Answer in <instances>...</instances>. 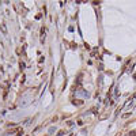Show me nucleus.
Returning <instances> with one entry per match:
<instances>
[{"instance_id": "nucleus-1", "label": "nucleus", "mask_w": 136, "mask_h": 136, "mask_svg": "<svg viewBox=\"0 0 136 136\" xmlns=\"http://www.w3.org/2000/svg\"><path fill=\"white\" fill-rule=\"evenodd\" d=\"M129 136H136V132L133 131V132H131V133H129Z\"/></svg>"}]
</instances>
